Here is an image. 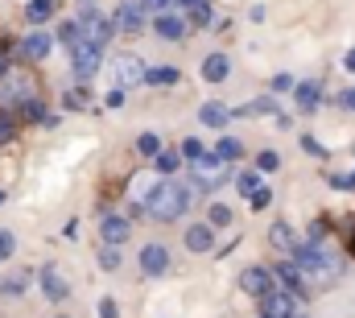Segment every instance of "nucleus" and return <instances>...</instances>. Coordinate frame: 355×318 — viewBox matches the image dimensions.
<instances>
[{
  "label": "nucleus",
  "instance_id": "f257e3e1",
  "mask_svg": "<svg viewBox=\"0 0 355 318\" xmlns=\"http://www.w3.org/2000/svg\"><path fill=\"white\" fill-rule=\"evenodd\" d=\"M145 211L157 219V224H174L182 219L186 211H190V190L174 182V178H166V182H157L149 194H145Z\"/></svg>",
  "mask_w": 355,
  "mask_h": 318
},
{
  "label": "nucleus",
  "instance_id": "f03ea898",
  "mask_svg": "<svg viewBox=\"0 0 355 318\" xmlns=\"http://www.w3.org/2000/svg\"><path fill=\"white\" fill-rule=\"evenodd\" d=\"M293 265L302 269V277H306L310 290H322V285H331V281L339 277V260H335L331 252H322L318 244H297Z\"/></svg>",
  "mask_w": 355,
  "mask_h": 318
},
{
  "label": "nucleus",
  "instance_id": "7ed1b4c3",
  "mask_svg": "<svg viewBox=\"0 0 355 318\" xmlns=\"http://www.w3.org/2000/svg\"><path fill=\"white\" fill-rule=\"evenodd\" d=\"M42 95V87H37V75H29V71H0V112L8 116V112H17V108H25L29 99H37Z\"/></svg>",
  "mask_w": 355,
  "mask_h": 318
},
{
  "label": "nucleus",
  "instance_id": "20e7f679",
  "mask_svg": "<svg viewBox=\"0 0 355 318\" xmlns=\"http://www.w3.org/2000/svg\"><path fill=\"white\" fill-rule=\"evenodd\" d=\"M112 33H116L112 17H103V12H95V8H83V12H79V37H83L87 46L103 50V46L112 42Z\"/></svg>",
  "mask_w": 355,
  "mask_h": 318
},
{
  "label": "nucleus",
  "instance_id": "39448f33",
  "mask_svg": "<svg viewBox=\"0 0 355 318\" xmlns=\"http://www.w3.org/2000/svg\"><path fill=\"white\" fill-rule=\"evenodd\" d=\"M112 83H116V91L145 83V62L137 54H112Z\"/></svg>",
  "mask_w": 355,
  "mask_h": 318
},
{
  "label": "nucleus",
  "instance_id": "423d86ee",
  "mask_svg": "<svg viewBox=\"0 0 355 318\" xmlns=\"http://www.w3.org/2000/svg\"><path fill=\"white\" fill-rule=\"evenodd\" d=\"M112 25L124 29V33H141V29H145V8H141L137 0H124V4L112 8Z\"/></svg>",
  "mask_w": 355,
  "mask_h": 318
},
{
  "label": "nucleus",
  "instance_id": "0eeeda50",
  "mask_svg": "<svg viewBox=\"0 0 355 318\" xmlns=\"http://www.w3.org/2000/svg\"><path fill=\"white\" fill-rule=\"evenodd\" d=\"M99 58H103V50H95L87 42L71 46V62H75V75H79V79H91V75L99 71Z\"/></svg>",
  "mask_w": 355,
  "mask_h": 318
},
{
  "label": "nucleus",
  "instance_id": "6e6552de",
  "mask_svg": "<svg viewBox=\"0 0 355 318\" xmlns=\"http://www.w3.org/2000/svg\"><path fill=\"white\" fill-rule=\"evenodd\" d=\"M50 50H54V37L37 29V33H29V37H25V42L17 46V58H25V62H42V58L50 54Z\"/></svg>",
  "mask_w": 355,
  "mask_h": 318
},
{
  "label": "nucleus",
  "instance_id": "1a4fd4ad",
  "mask_svg": "<svg viewBox=\"0 0 355 318\" xmlns=\"http://www.w3.org/2000/svg\"><path fill=\"white\" fill-rule=\"evenodd\" d=\"M166 269H170V252L162 244H145L141 248V273L145 277H162Z\"/></svg>",
  "mask_w": 355,
  "mask_h": 318
},
{
  "label": "nucleus",
  "instance_id": "9d476101",
  "mask_svg": "<svg viewBox=\"0 0 355 318\" xmlns=\"http://www.w3.org/2000/svg\"><path fill=\"white\" fill-rule=\"evenodd\" d=\"M240 285H244V294L265 298L268 290H272V273H268L265 265H252V269H244V273H240Z\"/></svg>",
  "mask_w": 355,
  "mask_h": 318
},
{
  "label": "nucleus",
  "instance_id": "9b49d317",
  "mask_svg": "<svg viewBox=\"0 0 355 318\" xmlns=\"http://www.w3.org/2000/svg\"><path fill=\"white\" fill-rule=\"evenodd\" d=\"M277 277H281V285H285V290H293V298H310V285H306V277H302V269H297L293 260L277 265Z\"/></svg>",
  "mask_w": 355,
  "mask_h": 318
},
{
  "label": "nucleus",
  "instance_id": "f8f14e48",
  "mask_svg": "<svg viewBox=\"0 0 355 318\" xmlns=\"http://www.w3.org/2000/svg\"><path fill=\"white\" fill-rule=\"evenodd\" d=\"M194 182H198V186H219V182H223V174H219V158H215V153H211V158H207V153L194 158Z\"/></svg>",
  "mask_w": 355,
  "mask_h": 318
},
{
  "label": "nucleus",
  "instance_id": "ddd939ff",
  "mask_svg": "<svg viewBox=\"0 0 355 318\" xmlns=\"http://www.w3.org/2000/svg\"><path fill=\"white\" fill-rule=\"evenodd\" d=\"M42 294H46L50 302H67L71 285L62 281V273H58V269H46V273H42Z\"/></svg>",
  "mask_w": 355,
  "mask_h": 318
},
{
  "label": "nucleus",
  "instance_id": "4468645a",
  "mask_svg": "<svg viewBox=\"0 0 355 318\" xmlns=\"http://www.w3.org/2000/svg\"><path fill=\"white\" fill-rule=\"evenodd\" d=\"M268 244H272V248H281V252H289V256L297 252V236H293V228H289L285 219H277V224L268 228Z\"/></svg>",
  "mask_w": 355,
  "mask_h": 318
},
{
  "label": "nucleus",
  "instance_id": "2eb2a0df",
  "mask_svg": "<svg viewBox=\"0 0 355 318\" xmlns=\"http://www.w3.org/2000/svg\"><path fill=\"white\" fill-rule=\"evenodd\" d=\"M99 232H103V240H107V244H116V248H120V244L128 240V219H124V215H103Z\"/></svg>",
  "mask_w": 355,
  "mask_h": 318
},
{
  "label": "nucleus",
  "instance_id": "dca6fc26",
  "mask_svg": "<svg viewBox=\"0 0 355 318\" xmlns=\"http://www.w3.org/2000/svg\"><path fill=\"white\" fill-rule=\"evenodd\" d=\"M293 99H297V108L302 112H314L318 108V99H322V83L314 79V83H297L293 87Z\"/></svg>",
  "mask_w": 355,
  "mask_h": 318
},
{
  "label": "nucleus",
  "instance_id": "f3484780",
  "mask_svg": "<svg viewBox=\"0 0 355 318\" xmlns=\"http://www.w3.org/2000/svg\"><path fill=\"white\" fill-rule=\"evenodd\" d=\"M211 244H215L211 224H194V228H186V248H190V252H211Z\"/></svg>",
  "mask_w": 355,
  "mask_h": 318
},
{
  "label": "nucleus",
  "instance_id": "a211bd4d",
  "mask_svg": "<svg viewBox=\"0 0 355 318\" xmlns=\"http://www.w3.org/2000/svg\"><path fill=\"white\" fill-rule=\"evenodd\" d=\"M227 71H232L227 54H207V58H202V79L207 83H223L227 79Z\"/></svg>",
  "mask_w": 355,
  "mask_h": 318
},
{
  "label": "nucleus",
  "instance_id": "6ab92c4d",
  "mask_svg": "<svg viewBox=\"0 0 355 318\" xmlns=\"http://www.w3.org/2000/svg\"><path fill=\"white\" fill-rule=\"evenodd\" d=\"M261 302H265V318H289L293 315V298H289V294H272V290H268Z\"/></svg>",
  "mask_w": 355,
  "mask_h": 318
},
{
  "label": "nucleus",
  "instance_id": "aec40b11",
  "mask_svg": "<svg viewBox=\"0 0 355 318\" xmlns=\"http://www.w3.org/2000/svg\"><path fill=\"white\" fill-rule=\"evenodd\" d=\"M198 120H202L207 128H223V124L232 120V112H227V103H215V99H211V103L198 108Z\"/></svg>",
  "mask_w": 355,
  "mask_h": 318
},
{
  "label": "nucleus",
  "instance_id": "412c9836",
  "mask_svg": "<svg viewBox=\"0 0 355 318\" xmlns=\"http://www.w3.org/2000/svg\"><path fill=\"white\" fill-rule=\"evenodd\" d=\"M186 29H190V25H186L182 17H174V12H162V17H157V33H162L166 42H182Z\"/></svg>",
  "mask_w": 355,
  "mask_h": 318
},
{
  "label": "nucleus",
  "instance_id": "4be33fe9",
  "mask_svg": "<svg viewBox=\"0 0 355 318\" xmlns=\"http://www.w3.org/2000/svg\"><path fill=\"white\" fill-rule=\"evenodd\" d=\"M25 17H29L33 25H46V21L54 17V0H29V8H25Z\"/></svg>",
  "mask_w": 355,
  "mask_h": 318
},
{
  "label": "nucleus",
  "instance_id": "5701e85b",
  "mask_svg": "<svg viewBox=\"0 0 355 318\" xmlns=\"http://www.w3.org/2000/svg\"><path fill=\"white\" fill-rule=\"evenodd\" d=\"M137 153H141V158H157V153H162V137H157V133H141V137H137Z\"/></svg>",
  "mask_w": 355,
  "mask_h": 318
},
{
  "label": "nucleus",
  "instance_id": "b1692460",
  "mask_svg": "<svg viewBox=\"0 0 355 318\" xmlns=\"http://www.w3.org/2000/svg\"><path fill=\"white\" fill-rule=\"evenodd\" d=\"M145 83H153V87H170V83H178V71L174 67H153V71H145Z\"/></svg>",
  "mask_w": 355,
  "mask_h": 318
},
{
  "label": "nucleus",
  "instance_id": "393cba45",
  "mask_svg": "<svg viewBox=\"0 0 355 318\" xmlns=\"http://www.w3.org/2000/svg\"><path fill=\"white\" fill-rule=\"evenodd\" d=\"M240 153H244V145H240L236 137H223V141H219V149H215V158H219V161H236Z\"/></svg>",
  "mask_w": 355,
  "mask_h": 318
},
{
  "label": "nucleus",
  "instance_id": "a878e982",
  "mask_svg": "<svg viewBox=\"0 0 355 318\" xmlns=\"http://www.w3.org/2000/svg\"><path fill=\"white\" fill-rule=\"evenodd\" d=\"M62 103H67V108H75V112H79V108H87V103H91L87 87H75V91H67V95H62Z\"/></svg>",
  "mask_w": 355,
  "mask_h": 318
},
{
  "label": "nucleus",
  "instance_id": "bb28decb",
  "mask_svg": "<svg viewBox=\"0 0 355 318\" xmlns=\"http://www.w3.org/2000/svg\"><path fill=\"white\" fill-rule=\"evenodd\" d=\"M207 224H211V228H227V224H232V207L215 203V207H211V219H207Z\"/></svg>",
  "mask_w": 355,
  "mask_h": 318
},
{
  "label": "nucleus",
  "instance_id": "cd10ccee",
  "mask_svg": "<svg viewBox=\"0 0 355 318\" xmlns=\"http://www.w3.org/2000/svg\"><path fill=\"white\" fill-rule=\"evenodd\" d=\"M25 285H29V277H25V273H12L8 281H0V290H4V294H12V298H17V294H25Z\"/></svg>",
  "mask_w": 355,
  "mask_h": 318
},
{
  "label": "nucleus",
  "instance_id": "c85d7f7f",
  "mask_svg": "<svg viewBox=\"0 0 355 318\" xmlns=\"http://www.w3.org/2000/svg\"><path fill=\"white\" fill-rule=\"evenodd\" d=\"M277 112V99L265 95V99H257V103H248V116H272Z\"/></svg>",
  "mask_w": 355,
  "mask_h": 318
},
{
  "label": "nucleus",
  "instance_id": "c756f323",
  "mask_svg": "<svg viewBox=\"0 0 355 318\" xmlns=\"http://www.w3.org/2000/svg\"><path fill=\"white\" fill-rule=\"evenodd\" d=\"M190 17H194V25H211V4L207 0H194L190 4Z\"/></svg>",
  "mask_w": 355,
  "mask_h": 318
},
{
  "label": "nucleus",
  "instance_id": "7c9ffc66",
  "mask_svg": "<svg viewBox=\"0 0 355 318\" xmlns=\"http://www.w3.org/2000/svg\"><path fill=\"white\" fill-rule=\"evenodd\" d=\"M58 42H67V46H79L83 37H79V21H67L62 29H58Z\"/></svg>",
  "mask_w": 355,
  "mask_h": 318
},
{
  "label": "nucleus",
  "instance_id": "2f4dec72",
  "mask_svg": "<svg viewBox=\"0 0 355 318\" xmlns=\"http://www.w3.org/2000/svg\"><path fill=\"white\" fill-rule=\"evenodd\" d=\"M99 265H103V269H120V248H116V244L99 248Z\"/></svg>",
  "mask_w": 355,
  "mask_h": 318
},
{
  "label": "nucleus",
  "instance_id": "473e14b6",
  "mask_svg": "<svg viewBox=\"0 0 355 318\" xmlns=\"http://www.w3.org/2000/svg\"><path fill=\"white\" fill-rule=\"evenodd\" d=\"M236 186H240V194H252V190L261 186V174H248V169H244V174L236 178Z\"/></svg>",
  "mask_w": 355,
  "mask_h": 318
},
{
  "label": "nucleus",
  "instance_id": "72a5a7b5",
  "mask_svg": "<svg viewBox=\"0 0 355 318\" xmlns=\"http://www.w3.org/2000/svg\"><path fill=\"white\" fill-rule=\"evenodd\" d=\"M248 203H252V211H265L268 203H272V194H268L265 186H257V190H252V194H248Z\"/></svg>",
  "mask_w": 355,
  "mask_h": 318
},
{
  "label": "nucleus",
  "instance_id": "f704fd0d",
  "mask_svg": "<svg viewBox=\"0 0 355 318\" xmlns=\"http://www.w3.org/2000/svg\"><path fill=\"white\" fill-rule=\"evenodd\" d=\"M17 141V124L8 116H0V145H12Z\"/></svg>",
  "mask_w": 355,
  "mask_h": 318
},
{
  "label": "nucleus",
  "instance_id": "c9c22d12",
  "mask_svg": "<svg viewBox=\"0 0 355 318\" xmlns=\"http://www.w3.org/2000/svg\"><path fill=\"white\" fill-rule=\"evenodd\" d=\"M277 165H281V158H277L272 149H265V153L257 158V169H261V174H268V169H277Z\"/></svg>",
  "mask_w": 355,
  "mask_h": 318
},
{
  "label": "nucleus",
  "instance_id": "e433bc0d",
  "mask_svg": "<svg viewBox=\"0 0 355 318\" xmlns=\"http://www.w3.org/2000/svg\"><path fill=\"white\" fill-rule=\"evenodd\" d=\"M25 116H29V120H46V103H42V95L25 103Z\"/></svg>",
  "mask_w": 355,
  "mask_h": 318
},
{
  "label": "nucleus",
  "instance_id": "4c0bfd02",
  "mask_svg": "<svg viewBox=\"0 0 355 318\" xmlns=\"http://www.w3.org/2000/svg\"><path fill=\"white\" fill-rule=\"evenodd\" d=\"M12 248H17L12 232H4V228H0V260H8V256H12Z\"/></svg>",
  "mask_w": 355,
  "mask_h": 318
},
{
  "label": "nucleus",
  "instance_id": "58836bf2",
  "mask_svg": "<svg viewBox=\"0 0 355 318\" xmlns=\"http://www.w3.org/2000/svg\"><path fill=\"white\" fill-rule=\"evenodd\" d=\"M182 153H186V158L194 161V158H202L207 149H202V141H194V137H186V145H182Z\"/></svg>",
  "mask_w": 355,
  "mask_h": 318
},
{
  "label": "nucleus",
  "instance_id": "ea45409f",
  "mask_svg": "<svg viewBox=\"0 0 355 318\" xmlns=\"http://www.w3.org/2000/svg\"><path fill=\"white\" fill-rule=\"evenodd\" d=\"M157 169H162V174H174L178 169V153H157Z\"/></svg>",
  "mask_w": 355,
  "mask_h": 318
},
{
  "label": "nucleus",
  "instance_id": "a19ab883",
  "mask_svg": "<svg viewBox=\"0 0 355 318\" xmlns=\"http://www.w3.org/2000/svg\"><path fill=\"white\" fill-rule=\"evenodd\" d=\"M322 232H327V224H322V219H314V224H310V236H306V244H322Z\"/></svg>",
  "mask_w": 355,
  "mask_h": 318
},
{
  "label": "nucleus",
  "instance_id": "79ce46f5",
  "mask_svg": "<svg viewBox=\"0 0 355 318\" xmlns=\"http://www.w3.org/2000/svg\"><path fill=\"white\" fill-rule=\"evenodd\" d=\"M302 149H306V153H314V158H327V149H322L314 137H302Z\"/></svg>",
  "mask_w": 355,
  "mask_h": 318
},
{
  "label": "nucleus",
  "instance_id": "37998d69",
  "mask_svg": "<svg viewBox=\"0 0 355 318\" xmlns=\"http://www.w3.org/2000/svg\"><path fill=\"white\" fill-rule=\"evenodd\" d=\"M99 318H120V310H116V302H112V298H103V302H99Z\"/></svg>",
  "mask_w": 355,
  "mask_h": 318
},
{
  "label": "nucleus",
  "instance_id": "c03bdc74",
  "mask_svg": "<svg viewBox=\"0 0 355 318\" xmlns=\"http://www.w3.org/2000/svg\"><path fill=\"white\" fill-rule=\"evenodd\" d=\"M103 103H107V108H120V103H124V91H116V87H112V91L103 95Z\"/></svg>",
  "mask_w": 355,
  "mask_h": 318
},
{
  "label": "nucleus",
  "instance_id": "a18cd8bd",
  "mask_svg": "<svg viewBox=\"0 0 355 318\" xmlns=\"http://www.w3.org/2000/svg\"><path fill=\"white\" fill-rule=\"evenodd\" d=\"M289 87H293L289 75H272V91H289Z\"/></svg>",
  "mask_w": 355,
  "mask_h": 318
},
{
  "label": "nucleus",
  "instance_id": "49530a36",
  "mask_svg": "<svg viewBox=\"0 0 355 318\" xmlns=\"http://www.w3.org/2000/svg\"><path fill=\"white\" fill-rule=\"evenodd\" d=\"M339 103H343V108H347V112H355V87H347V91H343V95H339Z\"/></svg>",
  "mask_w": 355,
  "mask_h": 318
},
{
  "label": "nucleus",
  "instance_id": "de8ad7c7",
  "mask_svg": "<svg viewBox=\"0 0 355 318\" xmlns=\"http://www.w3.org/2000/svg\"><path fill=\"white\" fill-rule=\"evenodd\" d=\"M170 4H174V0H141V8H157V12L170 8Z\"/></svg>",
  "mask_w": 355,
  "mask_h": 318
},
{
  "label": "nucleus",
  "instance_id": "09e8293b",
  "mask_svg": "<svg viewBox=\"0 0 355 318\" xmlns=\"http://www.w3.org/2000/svg\"><path fill=\"white\" fill-rule=\"evenodd\" d=\"M347 71H355V50L347 54Z\"/></svg>",
  "mask_w": 355,
  "mask_h": 318
},
{
  "label": "nucleus",
  "instance_id": "8fccbe9b",
  "mask_svg": "<svg viewBox=\"0 0 355 318\" xmlns=\"http://www.w3.org/2000/svg\"><path fill=\"white\" fill-rule=\"evenodd\" d=\"M4 67H8V54H4V50H0V71H4Z\"/></svg>",
  "mask_w": 355,
  "mask_h": 318
},
{
  "label": "nucleus",
  "instance_id": "3c124183",
  "mask_svg": "<svg viewBox=\"0 0 355 318\" xmlns=\"http://www.w3.org/2000/svg\"><path fill=\"white\" fill-rule=\"evenodd\" d=\"M178 8H190V4H194V0H174Z\"/></svg>",
  "mask_w": 355,
  "mask_h": 318
},
{
  "label": "nucleus",
  "instance_id": "603ef678",
  "mask_svg": "<svg viewBox=\"0 0 355 318\" xmlns=\"http://www.w3.org/2000/svg\"><path fill=\"white\" fill-rule=\"evenodd\" d=\"M352 256H355V232H352Z\"/></svg>",
  "mask_w": 355,
  "mask_h": 318
},
{
  "label": "nucleus",
  "instance_id": "864d4df0",
  "mask_svg": "<svg viewBox=\"0 0 355 318\" xmlns=\"http://www.w3.org/2000/svg\"><path fill=\"white\" fill-rule=\"evenodd\" d=\"M0 207H4V190H0Z\"/></svg>",
  "mask_w": 355,
  "mask_h": 318
},
{
  "label": "nucleus",
  "instance_id": "5fc2aeb1",
  "mask_svg": "<svg viewBox=\"0 0 355 318\" xmlns=\"http://www.w3.org/2000/svg\"><path fill=\"white\" fill-rule=\"evenodd\" d=\"M289 318H302V315H289Z\"/></svg>",
  "mask_w": 355,
  "mask_h": 318
}]
</instances>
